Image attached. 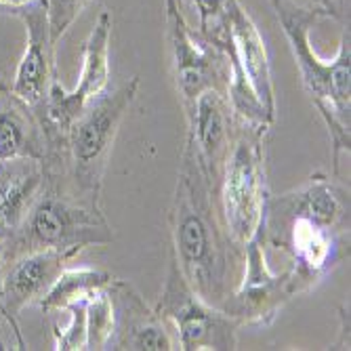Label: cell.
<instances>
[{
    "label": "cell",
    "mask_w": 351,
    "mask_h": 351,
    "mask_svg": "<svg viewBox=\"0 0 351 351\" xmlns=\"http://www.w3.org/2000/svg\"><path fill=\"white\" fill-rule=\"evenodd\" d=\"M309 101L320 114L332 147V175L341 177V154L351 145V40L349 27L343 29L335 59H322L311 45V27L320 13L305 9L293 0H269Z\"/></svg>",
    "instance_id": "7a4b0ae2"
},
{
    "label": "cell",
    "mask_w": 351,
    "mask_h": 351,
    "mask_svg": "<svg viewBox=\"0 0 351 351\" xmlns=\"http://www.w3.org/2000/svg\"><path fill=\"white\" fill-rule=\"evenodd\" d=\"M156 311L173 330L177 349L183 351H232L238 347L242 324L223 309L206 303L185 282L169 248V267Z\"/></svg>",
    "instance_id": "8992f818"
},
{
    "label": "cell",
    "mask_w": 351,
    "mask_h": 351,
    "mask_svg": "<svg viewBox=\"0 0 351 351\" xmlns=\"http://www.w3.org/2000/svg\"><path fill=\"white\" fill-rule=\"evenodd\" d=\"M90 299V297H88ZM76 301L66 307L70 311V322L68 326L59 328L57 324L53 326L55 335V349L57 351H78L86 349V301Z\"/></svg>",
    "instance_id": "44dd1931"
},
{
    "label": "cell",
    "mask_w": 351,
    "mask_h": 351,
    "mask_svg": "<svg viewBox=\"0 0 351 351\" xmlns=\"http://www.w3.org/2000/svg\"><path fill=\"white\" fill-rule=\"evenodd\" d=\"M29 3H45V0H0V9H17V7H23V5H29Z\"/></svg>",
    "instance_id": "cb8c5ba5"
},
{
    "label": "cell",
    "mask_w": 351,
    "mask_h": 351,
    "mask_svg": "<svg viewBox=\"0 0 351 351\" xmlns=\"http://www.w3.org/2000/svg\"><path fill=\"white\" fill-rule=\"evenodd\" d=\"M93 3V0H45L47 19L51 27V38L55 45L63 38L78 15Z\"/></svg>",
    "instance_id": "7402d4cb"
},
{
    "label": "cell",
    "mask_w": 351,
    "mask_h": 351,
    "mask_svg": "<svg viewBox=\"0 0 351 351\" xmlns=\"http://www.w3.org/2000/svg\"><path fill=\"white\" fill-rule=\"evenodd\" d=\"M72 259L74 254L63 250H32L7 261L3 293H0V315L11 324L19 349H25L17 322L19 313L47 295L57 276L68 267Z\"/></svg>",
    "instance_id": "5bb4252c"
},
{
    "label": "cell",
    "mask_w": 351,
    "mask_h": 351,
    "mask_svg": "<svg viewBox=\"0 0 351 351\" xmlns=\"http://www.w3.org/2000/svg\"><path fill=\"white\" fill-rule=\"evenodd\" d=\"M169 230V248L185 282L206 303L223 309L242 278L244 246L230 236L215 189L187 145L179 158Z\"/></svg>",
    "instance_id": "6da1fadb"
},
{
    "label": "cell",
    "mask_w": 351,
    "mask_h": 351,
    "mask_svg": "<svg viewBox=\"0 0 351 351\" xmlns=\"http://www.w3.org/2000/svg\"><path fill=\"white\" fill-rule=\"evenodd\" d=\"M112 303V335L106 349L118 351H173L177 341L165 317L149 307L129 280L112 278L108 284Z\"/></svg>",
    "instance_id": "4fadbf2b"
},
{
    "label": "cell",
    "mask_w": 351,
    "mask_h": 351,
    "mask_svg": "<svg viewBox=\"0 0 351 351\" xmlns=\"http://www.w3.org/2000/svg\"><path fill=\"white\" fill-rule=\"evenodd\" d=\"M219 49L228 53L230 61L236 63L252 90L257 93L259 101L276 118V84L267 47L257 23L252 21L248 11H244L240 0H232L228 13V34Z\"/></svg>",
    "instance_id": "2e32d148"
},
{
    "label": "cell",
    "mask_w": 351,
    "mask_h": 351,
    "mask_svg": "<svg viewBox=\"0 0 351 351\" xmlns=\"http://www.w3.org/2000/svg\"><path fill=\"white\" fill-rule=\"evenodd\" d=\"M137 90L139 76H133L114 93L106 90L68 126L59 149L40 162L43 169L61 173L63 183L74 196L101 206V187L114 143Z\"/></svg>",
    "instance_id": "3957f363"
},
{
    "label": "cell",
    "mask_w": 351,
    "mask_h": 351,
    "mask_svg": "<svg viewBox=\"0 0 351 351\" xmlns=\"http://www.w3.org/2000/svg\"><path fill=\"white\" fill-rule=\"evenodd\" d=\"M45 156L47 135L40 120L7 84L0 86V173L23 160L43 162Z\"/></svg>",
    "instance_id": "e0dca14e"
},
{
    "label": "cell",
    "mask_w": 351,
    "mask_h": 351,
    "mask_svg": "<svg viewBox=\"0 0 351 351\" xmlns=\"http://www.w3.org/2000/svg\"><path fill=\"white\" fill-rule=\"evenodd\" d=\"M43 181V165L32 160L17 162L15 169L7 167L0 173V246H5L19 232Z\"/></svg>",
    "instance_id": "ac0fdd59"
},
{
    "label": "cell",
    "mask_w": 351,
    "mask_h": 351,
    "mask_svg": "<svg viewBox=\"0 0 351 351\" xmlns=\"http://www.w3.org/2000/svg\"><path fill=\"white\" fill-rule=\"evenodd\" d=\"M265 242L261 236L244 246V269L236 291L223 305V311L244 326H269L286 303L297 295L291 267L274 274L265 259Z\"/></svg>",
    "instance_id": "30bf717a"
},
{
    "label": "cell",
    "mask_w": 351,
    "mask_h": 351,
    "mask_svg": "<svg viewBox=\"0 0 351 351\" xmlns=\"http://www.w3.org/2000/svg\"><path fill=\"white\" fill-rule=\"evenodd\" d=\"M265 217H303L328 232L349 236V187L337 175L315 173L291 191L269 194Z\"/></svg>",
    "instance_id": "9a60e30c"
},
{
    "label": "cell",
    "mask_w": 351,
    "mask_h": 351,
    "mask_svg": "<svg viewBox=\"0 0 351 351\" xmlns=\"http://www.w3.org/2000/svg\"><path fill=\"white\" fill-rule=\"evenodd\" d=\"M5 267H7V259H5V252H3V246H0V293H3V280H5ZM0 349H3V341H0Z\"/></svg>",
    "instance_id": "d4e9b609"
},
{
    "label": "cell",
    "mask_w": 351,
    "mask_h": 351,
    "mask_svg": "<svg viewBox=\"0 0 351 351\" xmlns=\"http://www.w3.org/2000/svg\"><path fill=\"white\" fill-rule=\"evenodd\" d=\"M187 133L185 143L194 154L206 181L217 191V183L232 149L238 118L223 90H206L183 108Z\"/></svg>",
    "instance_id": "7c38bea8"
},
{
    "label": "cell",
    "mask_w": 351,
    "mask_h": 351,
    "mask_svg": "<svg viewBox=\"0 0 351 351\" xmlns=\"http://www.w3.org/2000/svg\"><path fill=\"white\" fill-rule=\"evenodd\" d=\"M114 19L110 11H101L84 43L82 72L74 90H66L57 80L51 86L43 114V129L47 135V154L57 152L68 126L101 95L110 84V40Z\"/></svg>",
    "instance_id": "ba28073f"
},
{
    "label": "cell",
    "mask_w": 351,
    "mask_h": 351,
    "mask_svg": "<svg viewBox=\"0 0 351 351\" xmlns=\"http://www.w3.org/2000/svg\"><path fill=\"white\" fill-rule=\"evenodd\" d=\"M17 19L25 25V49L17 63L11 93L25 104L43 124L45 106L51 86L55 82V43L51 38V27L47 19L45 3H29L11 9Z\"/></svg>",
    "instance_id": "8fae6325"
},
{
    "label": "cell",
    "mask_w": 351,
    "mask_h": 351,
    "mask_svg": "<svg viewBox=\"0 0 351 351\" xmlns=\"http://www.w3.org/2000/svg\"><path fill=\"white\" fill-rule=\"evenodd\" d=\"M114 230L99 204H90L63 183L61 173L45 171L38 196L32 202L19 232L3 246L5 259L32 250H63L74 257L95 244H110Z\"/></svg>",
    "instance_id": "277c9868"
},
{
    "label": "cell",
    "mask_w": 351,
    "mask_h": 351,
    "mask_svg": "<svg viewBox=\"0 0 351 351\" xmlns=\"http://www.w3.org/2000/svg\"><path fill=\"white\" fill-rule=\"evenodd\" d=\"M265 246L291 257L297 295L313 291L349 254V236L328 232L303 217H263Z\"/></svg>",
    "instance_id": "52a82bcc"
},
{
    "label": "cell",
    "mask_w": 351,
    "mask_h": 351,
    "mask_svg": "<svg viewBox=\"0 0 351 351\" xmlns=\"http://www.w3.org/2000/svg\"><path fill=\"white\" fill-rule=\"evenodd\" d=\"M293 3L343 23L349 19V0H293Z\"/></svg>",
    "instance_id": "603a6c76"
},
{
    "label": "cell",
    "mask_w": 351,
    "mask_h": 351,
    "mask_svg": "<svg viewBox=\"0 0 351 351\" xmlns=\"http://www.w3.org/2000/svg\"><path fill=\"white\" fill-rule=\"evenodd\" d=\"M114 276L104 269H93V267H78V269H63L53 286L47 291V295L38 301L43 313L61 311L68 305L88 299L95 293L104 291L110 284Z\"/></svg>",
    "instance_id": "d6986e66"
},
{
    "label": "cell",
    "mask_w": 351,
    "mask_h": 351,
    "mask_svg": "<svg viewBox=\"0 0 351 351\" xmlns=\"http://www.w3.org/2000/svg\"><path fill=\"white\" fill-rule=\"evenodd\" d=\"M267 133L269 129L238 120L232 149L217 183V204L230 236L246 246L261 236L267 185Z\"/></svg>",
    "instance_id": "5b68a950"
},
{
    "label": "cell",
    "mask_w": 351,
    "mask_h": 351,
    "mask_svg": "<svg viewBox=\"0 0 351 351\" xmlns=\"http://www.w3.org/2000/svg\"><path fill=\"white\" fill-rule=\"evenodd\" d=\"M0 86H5V82H3V78H0Z\"/></svg>",
    "instance_id": "484cf974"
},
{
    "label": "cell",
    "mask_w": 351,
    "mask_h": 351,
    "mask_svg": "<svg viewBox=\"0 0 351 351\" xmlns=\"http://www.w3.org/2000/svg\"><path fill=\"white\" fill-rule=\"evenodd\" d=\"M167 40L171 57V76L181 106H189L206 90H228V53L204 43L187 25L179 0H167Z\"/></svg>",
    "instance_id": "9c48e42d"
},
{
    "label": "cell",
    "mask_w": 351,
    "mask_h": 351,
    "mask_svg": "<svg viewBox=\"0 0 351 351\" xmlns=\"http://www.w3.org/2000/svg\"><path fill=\"white\" fill-rule=\"evenodd\" d=\"M112 303L108 297V286L104 291L95 293L86 301V349L99 351L108 347L112 335Z\"/></svg>",
    "instance_id": "ffe728a7"
}]
</instances>
